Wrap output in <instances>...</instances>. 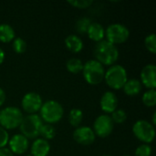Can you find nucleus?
<instances>
[{
    "label": "nucleus",
    "mask_w": 156,
    "mask_h": 156,
    "mask_svg": "<svg viewBox=\"0 0 156 156\" xmlns=\"http://www.w3.org/2000/svg\"><path fill=\"white\" fill-rule=\"evenodd\" d=\"M94 56L96 60L101 65L112 66L119 58V50L116 45L103 39L96 44L94 48Z\"/></svg>",
    "instance_id": "obj_1"
},
{
    "label": "nucleus",
    "mask_w": 156,
    "mask_h": 156,
    "mask_svg": "<svg viewBox=\"0 0 156 156\" xmlns=\"http://www.w3.org/2000/svg\"><path fill=\"white\" fill-rule=\"evenodd\" d=\"M63 115L64 109L62 105L55 100H48L43 102L39 110V116L41 120L48 124L58 122L62 119Z\"/></svg>",
    "instance_id": "obj_2"
},
{
    "label": "nucleus",
    "mask_w": 156,
    "mask_h": 156,
    "mask_svg": "<svg viewBox=\"0 0 156 156\" xmlns=\"http://www.w3.org/2000/svg\"><path fill=\"white\" fill-rule=\"evenodd\" d=\"M104 80L107 85L113 90L122 89L128 80L127 70L125 68L119 64H113L105 71Z\"/></svg>",
    "instance_id": "obj_3"
},
{
    "label": "nucleus",
    "mask_w": 156,
    "mask_h": 156,
    "mask_svg": "<svg viewBox=\"0 0 156 156\" xmlns=\"http://www.w3.org/2000/svg\"><path fill=\"white\" fill-rule=\"evenodd\" d=\"M82 72L83 78L87 83L90 85H97L104 80L105 69L104 66L96 59H90L83 64Z\"/></svg>",
    "instance_id": "obj_4"
},
{
    "label": "nucleus",
    "mask_w": 156,
    "mask_h": 156,
    "mask_svg": "<svg viewBox=\"0 0 156 156\" xmlns=\"http://www.w3.org/2000/svg\"><path fill=\"white\" fill-rule=\"evenodd\" d=\"M43 121L37 113L25 116L19 125L21 134L27 139H37L39 136Z\"/></svg>",
    "instance_id": "obj_5"
},
{
    "label": "nucleus",
    "mask_w": 156,
    "mask_h": 156,
    "mask_svg": "<svg viewBox=\"0 0 156 156\" xmlns=\"http://www.w3.org/2000/svg\"><path fill=\"white\" fill-rule=\"evenodd\" d=\"M24 116L21 110L15 106H8L0 111V126L5 130L19 127Z\"/></svg>",
    "instance_id": "obj_6"
},
{
    "label": "nucleus",
    "mask_w": 156,
    "mask_h": 156,
    "mask_svg": "<svg viewBox=\"0 0 156 156\" xmlns=\"http://www.w3.org/2000/svg\"><path fill=\"white\" fill-rule=\"evenodd\" d=\"M106 40L116 45L126 42L130 37L129 28L120 23H113L107 27L105 30Z\"/></svg>",
    "instance_id": "obj_7"
},
{
    "label": "nucleus",
    "mask_w": 156,
    "mask_h": 156,
    "mask_svg": "<svg viewBox=\"0 0 156 156\" xmlns=\"http://www.w3.org/2000/svg\"><path fill=\"white\" fill-rule=\"evenodd\" d=\"M133 133L139 141L146 144H151L155 137L154 126L145 120L137 121L133 126Z\"/></svg>",
    "instance_id": "obj_8"
},
{
    "label": "nucleus",
    "mask_w": 156,
    "mask_h": 156,
    "mask_svg": "<svg viewBox=\"0 0 156 156\" xmlns=\"http://www.w3.org/2000/svg\"><path fill=\"white\" fill-rule=\"evenodd\" d=\"M114 123L108 114H102L97 117L93 123V132L95 135L101 138L108 137L113 131Z\"/></svg>",
    "instance_id": "obj_9"
},
{
    "label": "nucleus",
    "mask_w": 156,
    "mask_h": 156,
    "mask_svg": "<svg viewBox=\"0 0 156 156\" xmlns=\"http://www.w3.org/2000/svg\"><path fill=\"white\" fill-rule=\"evenodd\" d=\"M43 104V101L41 96L34 91H30L26 93L21 101V106L25 112L28 114H35L39 112L41 106Z\"/></svg>",
    "instance_id": "obj_10"
},
{
    "label": "nucleus",
    "mask_w": 156,
    "mask_h": 156,
    "mask_svg": "<svg viewBox=\"0 0 156 156\" xmlns=\"http://www.w3.org/2000/svg\"><path fill=\"white\" fill-rule=\"evenodd\" d=\"M96 135L93 130L89 126H80L75 129L73 139L81 145H90L95 141Z\"/></svg>",
    "instance_id": "obj_11"
},
{
    "label": "nucleus",
    "mask_w": 156,
    "mask_h": 156,
    "mask_svg": "<svg viewBox=\"0 0 156 156\" xmlns=\"http://www.w3.org/2000/svg\"><path fill=\"white\" fill-rule=\"evenodd\" d=\"M7 144L9 145L8 149L12 152L13 154H19V155L25 154L29 147L28 139L26 138L21 133L13 135L9 139Z\"/></svg>",
    "instance_id": "obj_12"
},
{
    "label": "nucleus",
    "mask_w": 156,
    "mask_h": 156,
    "mask_svg": "<svg viewBox=\"0 0 156 156\" xmlns=\"http://www.w3.org/2000/svg\"><path fill=\"white\" fill-rule=\"evenodd\" d=\"M141 83L148 90L155 89L156 87V66L154 64L145 65L140 74Z\"/></svg>",
    "instance_id": "obj_13"
},
{
    "label": "nucleus",
    "mask_w": 156,
    "mask_h": 156,
    "mask_svg": "<svg viewBox=\"0 0 156 156\" xmlns=\"http://www.w3.org/2000/svg\"><path fill=\"white\" fill-rule=\"evenodd\" d=\"M118 98L112 91H105L100 101L101 110L106 113H112L116 109H118Z\"/></svg>",
    "instance_id": "obj_14"
},
{
    "label": "nucleus",
    "mask_w": 156,
    "mask_h": 156,
    "mask_svg": "<svg viewBox=\"0 0 156 156\" xmlns=\"http://www.w3.org/2000/svg\"><path fill=\"white\" fill-rule=\"evenodd\" d=\"M50 152V144L48 141L37 138L31 144L30 147V154L32 156H47Z\"/></svg>",
    "instance_id": "obj_15"
},
{
    "label": "nucleus",
    "mask_w": 156,
    "mask_h": 156,
    "mask_svg": "<svg viewBox=\"0 0 156 156\" xmlns=\"http://www.w3.org/2000/svg\"><path fill=\"white\" fill-rule=\"evenodd\" d=\"M87 34L91 40L96 41L98 43L103 40L105 37V29L101 24L98 22H91V24L90 25L87 30Z\"/></svg>",
    "instance_id": "obj_16"
},
{
    "label": "nucleus",
    "mask_w": 156,
    "mask_h": 156,
    "mask_svg": "<svg viewBox=\"0 0 156 156\" xmlns=\"http://www.w3.org/2000/svg\"><path fill=\"white\" fill-rule=\"evenodd\" d=\"M65 46L69 51L73 53H79L82 50L84 45L82 39L80 37L75 34H71L65 38Z\"/></svg>",
    "instance_id": "obj_17"
},
{
    "label": "nucleus",
    "mask_w": 156,
    "mask_h": 156,
    "mask_svg": "<svg viewBox=\"0 0 156 156\" xmlns=\"http://www.w3.org/2000/svg\"><path fill=\"white\" fill-rule=\"evenodd\" d=\"M142 87H143V85L139 80L131 79V80H128L126 81V83L124 84L122 89H123V91L126 95L133 97V96L138 95L141 92Z\"/></svg>",
    "instance_id": "obj_18"
},
{
    "label": "nucleus",
    "mask_w": 156,
    "mask_h": 156,
    "mask_svg": "<svg viewBox=\"0 0 156 156\" xmlns=\"http://www.w3.org/2000/svg\"><path fill=\"white\" fill-rule=\"evenodd\" d=\"M16 37L14 28L5 23L0 24V41L3 43H8Z\"/></svg>",
    "instance_id": "obj_19"
},
{
    "label": "nucleus",
    "mask_w": 156,
    "mask_h": 156,
    "mask_svg": "<svg viewBox=\"0 0 156 156\" xmlns=\"http://www.w3.org/2000/svg\"><path fill=\"white\" fill-rule=\"evenodd\" d=\"M83 120V112L80 109L73 108L70 110L69 113V122L71 124V126L78 128L80 127V123Z\"/></svg>",
    "instance_id": "obj_20"
},
{
    "label": "nucleus",
    "mask_w": 156,
    "mask_h": 156,
    "mask_svg": "<svg viewBox=\"0 0 156 156\" xmlns=\"http://www.w3.org/2000/svg\"><path fill=\"white\" fill-rule=\"evenodd\" d=\"M67 70L72 74H78L82 71L83 69V62L77 58H71L67 60L66 62Z\"/></svg>",
    "instance_id": "obj_21"
},
{
    "label": "nucleus",
    "mask_w": 156,
    "mask_h": 156,
    "mask_svg": "<svg viewBox=\"0 0 156 156\" xmlns=\"http://www.w3.org/2000/svg\"><path fill=\"white\" fill-rule=\"evenodd\" d=\"M42 139H45L47 141L52 140L56 135V129L52 124H43L40 129V133Z\"/></svg>",
    "instance_id": "obj_22"
},
{
    "label": "nucleus",
    "mask_w": 156,
    "mask_h": 156,
    "mask_svg": "<svg viewBox=\"0 0 156 156\" xmlns=\"http://www.w3.org/2000/svg\"><path fill=\"white\" fill-rule=\"evenodd\" d=\"M143 102L147 107H154L156 105L155 89L146 90L143 95Z\"/></svg>",
    "instance_id": "obj_23"
},
{
    "label": "nucleus",
    "mask_w": 156,
    "mask_h": 156,
    "mask_svg": "<svg viewBox=\"0 0 156 156\" xmlns=\"http://www.w3.org/2000/svg\"><path fill=\"white\" fill-rule=\"evenodd\" d=\"M113 123L122 124L127 120V113L123 109H116L111 116Z\"/></svg>",
    "instance_id": "obj_24"
},
{
    "label": "nucleus",
    "mask_w": 156,
    "mask_h": 156,
    "mask_svg": "<svg viewBox=\"0 0 156 156\" xmlns=\"http://www.w3.org/2000/svg\"><path fill=\"white\" fill-rule=\"evenodd\" d=\"M91 24V20L89 17H80L77 22H76V29L79 33L83 34V33H87V30L90 27V25Z\"/></svg>",
    "instance_id": "obj_25"
},
{
    "label": "nucleus",
    "mask_w": 156,
    "mask_h": 156,
    "mask_svg": "<svg viewBox=\"0 0 156 156\" xmlns=\"http://www.w3.org/2000/svg\"><path fill=\"white\" fill-rule=\"evenodd\" d=\"M13 49L17 54H22L27 49V42L22 37H15L13 39Z\"/></svg>",
    "instance_id": "obj_26"
},
{
    "label": "nucleus",
    "mask_w": 156,
    "mask_h": 156,
    "mask_svg": "<svg viewBox=\"0 0 156 156\" xmlns=\"http://www.w3.org/2000/svg\"><path fill=\"white\" fill-rule=\"evenodd\" d=\"M144 45L147 50L153 54L156 53V35L154 33L149 34L144 39Z\"/></svg>",
    "instance_id": "obj_27"
},
{
    "label": "nucleus",
    "mask_w": 156,
    "mask_h": 156,
    "mask_svg": "<svg viewBox=\"0 0 156 156\" xmlns=\"http://www.w3.org/2000/svg\"><path fill=\"white\" fill-rule=\"evenodd\" d=\"M151 154H152V147L146 144L139 145L134 153L135 156H151Z\"/></svg>",
    "instance_id": "obj_28"
},
{
    "label": "nucleus",
    "mask_w": 156,
    "mask_h": 156,
    "mask_svg": "<svg viewBox=\"0 0 156 156\" xmlns=\"http://www.w3.org/2000/svg\"><path fill=\"white\" fill-rule=\"evenodd\" d=\"M68 3L77 8H87L92 5L93 1H91V0H73V1H68Z\"/></svg>",
    "instance_id": "obj_29"
},
{
    "label": "nucleus",
    "mask_w": 156,
    "mask_h": 156,
    "mask_svg": "<svg viewBox=\"0 0 156 156\" xmlns=\"http://www.w3.org/2000/svg\"><path fill=\"white\" fill-rule=\"evenodd\" d=\"M9 141V134L5 129L0 126V149L6 146Z\"/></svg>",
    "instance_id": "obj_30"
},
{
    "label": "nucleus",
    "mask_w": 156,
    "mask_h": 156,
    "mask_svg": "<svg viewBox=\"0 0 156 156\" xmlns=\"http://www.w3.org/2000/svg\"><path fill=\"white\" fill-rule=\"evenodd\" d=\"M0 156H14V154L8 148L4 147L0 149Z\"/></svg>",
    "instance_id": "obj_31"
},
{
    "label": "nucleus",
    "mask_w": 156,
    "mask_h": 156,
    "mask_svg": "<svg viewBox=\"0 0 156 156\" xmlns=\"http://www.w3.org/2000/svg\"><path fill=\"white\" fill-rule=\"evenodd\" d=\"M5 92L2 88H0V107L5 103Z\"/></svg>",
    "instance_id": "obj_32"
},
{
    "label": "nucleus",
    "mask_w": 156,
    "mask_h": 156,
    "mask_svg": "<svg viewBox=\"0 0 156 156\" xmlns=\"http://www.w3.org/2000/svg\"><path fill=\"white\" fill-rule=\"evenodd\" d=\"M5 51L3 48H0V64H2L5 60Z\"/></svg>",
    "instance_id": "obj_33"
},
{
    "label": "nucleus",
    "mask_w": 156,
    "mask_h": 156,
    "mask_svg": "<svg viewBox=\"0 0 156 156\" xmlns=\"http://www.w3.org/2000/svg\"><path fill=\"white\" fill-rule=\"evenodd\" d=\"M155 116H156V113L155 112H154V114H153V125H154L156 123V121H155Z\"/></svg>",
    "instance_id": "obj_34"
},
{
    "label": "nucleus",
    "mask_w": 156,
    "mask_h": 156,
    "mask_svg": "<svg viewBox=\"0 0 156 156\" xmlns=\"http://www.w3.org/2000/svg\"><path fill=\"white\" fill-rule=\"evenodd\" d=\"M102 156H111V155H102Z\"/></svg>",
    "instance_id": "obj_35"
},
{
    "label": "nucleus",
    "mask_w": 156,
    "mask_h": 156,
    "mask_svg": "<svg viewBox=\"0 0 156 156\" xmlns=\"http://www.w3.org/2000/svg\"><path fill=\"white\" fill-rule=\"evenodd\" d=\"M123 156H130V155H123Z\"/></svg>",
    "instance_id": "obj_36"
},
{
    "label": "nucleus",
    "mask_w": 156,
    "mask_h": 156,
    "mask_svg": "<svg viewBox=\"0 0 156 156\" xmlns=\"http://www.w3.org/2000/svg\"><path fill=\"white\" fill-rule=\"evenodd\" d=\"M28 156H32V155H31V154H30V155H28Z\"/></svg>",
    "instance_id": "obj_37"
}]
</instances>
